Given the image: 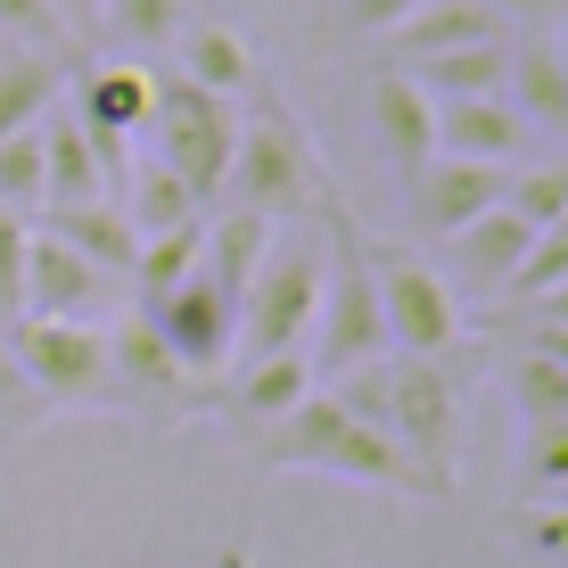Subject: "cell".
Listing matches in <instances>:
<instances>
[{
  "instance_id": "cell-1",
  "label": "cell",
  "mask_w": 568,
  "mask_h": 568,
  "mask_svg": "<svg viewBox=\"0 0 568 568\" xmlns=\"http://www.w3.org/2000/svg\"><path fill=\"white\" fill-rule=\"evenodd\" d=\"M247 462H256V469H305V478H346V486L404 495V503H445L437 486H428L420 469L404 462V445L387 437V428L346 420L338 404L322 396V387H313V396H305L281 428H264V437L247 445Z\"/></svg>"
},
{
  "instance_id": "cell-2",
  "label": "cell",
  "mask_w": 568,
  "mask_h": 568,
  "mask_svg": "<svg viewBox=\"0 0 568 568\" xmlns=\"http://www.w3.org/2000/svg\"><path fill=\"white\" fill-rule=\"evenodd\" d=\"M223 199L240 214H264V223H305L313 206L329 199V165L313 149V132L297 124L288 91L264 83L247 91V115H240V141H231V173H223Z\"/></svg>"
},
{
  "instance_id": "cell-3",
  "label": "cell",
  "mask_w": 568,
  "mask_h": 568,
  "mask_svg": "<svg viewBox=\"0 0 568 568\" xmlns=\"http://www.w3.org/2000/svg\"><path fill=\"white\" fill-rule=\"evenodd\" d=\"M363 272H371V297H379V322H387V355L445 363L462 379L469 322H462V297L445 288V272L413 256L404 240H371V231H363Z\"/></svg>"
},
{
  "instance_id": "cell-4",
  "label": "cell",
  "mask_w": 568,
  "mask_h": 568,
  "mask_svg": "<svg viewBox=\"0 0 568 568\" xmlns=\"http://www.w3.org/2000/svg\"><path fill=\"white\" fill-rule=\"evenodd\" d=\"M313 313H322V240L305 223H281L240 297V329H231V363H264V355H305L313 346Z\"/></svg>"
},
{
  "instance_id": "cell-5",
  "label": "cell",
  "mask_w": 568,
  "mask_h": 568,
  "mask_svg": "<svg viewBox=\"0 0 568 568\" xmlns=\"http://www.w3.org/2000/svg\"><path fill=\"white\" fill-rule=\"evenodd\" d=\"M387 437L404 445V462L454 503L462 454H469V413H462V379L445 363H404L396 355V404H387Z\"/></svg>"
},
{
  "instance_id": "cell-6",
  "label": "cell",
  "mask_w": 568,
  "mask_h": 568,
  "mask_svg": "<svg viewBox=\"0 0 568 568\" xmlns=\"http://www.w3.org/2000/svg\"><path fill=\"white\" fill-rule=\"evenodd\" d=\"M9 355H17V371H26L33 404L115 413V379H108V329H100V322H42V313H17V322H9Z\"/></svg>"
},
{
  "instance_id": "cell-7",
  "label": "cell",
  "mask_w": 568,
  "mask_h": 568,
  "mask_svg": "<svg viewBox=\"0 0 568 568\" xmlns=\"http://www.w3.org/2000/svg\"><path fill=\"white\" fill-rule=\"evenodd\" d=\"M108 379H115V413H132L141 428H190L199 413H214V387L173 363L149 313H124L108 329Z\"/></svg>"
},
{
  "instance_id": "cell-8",
  "label": "cell",
  "mask_w": 568,
  "mask_h": 568,
  "mask_svg": "<svg viewBox=\"0 0 568 568\" xmlns=\"http://www.w3.org/2000/svg\"><path fill=\"white\" fill-rule=\"evenodd\" d=\"M149 132H156V165L182 173V182L199 190V206L223 199L231 141H240V108L214 100V91H199V83H182V74H156V115H149Z\"/></svg>"
},
{
  "instance_id": "cell-9",
  "label": "cell",
  "mask_w": 568,
  "mask_h": 568,
  "mask_svg": "<svg viewBox=\"0 0 568 568\" xmlns=\"http://www.w3.org/2000/svg\"><path fill=\"white\" fill-rule=\"evenodd\" d=\"M149 115H156V74L141 58H100V67H83V83H74V124L100 149L108 190H115V173L132 165V141L149 132Z\"/></svg>"
},
{
  "instance_id": "cell-10",
  "label": "cell",
  "mask_w": 568,
  "mask_h": 568,
  "mask_svg": "<svg viewBox=\"0 0 568 568\" xmlns=\"http://www.w3.org/2000/svg\"><path fill=\"white\" fill-rule=\"evenodd\" d=\"M141 313L156 322V338L173 346V363H182L190 379L223 387V371H231V329H240V305H231L223 288L206 281V272H190L182 288H165V297L141 305Z\"/></svg>"
},
{
  "instance_id": "cell-11",
  "label": "cell",
  "mask_w": 568,
  "mask_h": 568,
  "mask_svg": "<svg viewBox=\"0 0 568 568\" xmlns=\"http://www.w3.org/2000/svg\"><path fill=\"white\" fill-rule=\"evenodd\" d=\"M305 396H313V363H305V355L231 363V371H223V387H214V420H223L240 445H256L264 428H281Z\"/></svg>"
},
{
  "instance_id": "cell-12",
  "label": "cell",
  "mask_w": 568,
  "mask_h": 568,
  "mask_svg": "<svg viewBox=\"0 0 568 568\" xmlns=\"http://www.w3.org/2000/svg\"><path fill=\"white\" fill-rule=\"evenodd\" d=\"M527 247H536V231H527L511 206H486L478 223H462L454 240H445V288H454V297L462 288L469 297H511Z\"/></svg>"
},
{
  "instance_id": "cell-13",
  "label": "cell",
  "mask_w": 568,
  "mask_h": 568,
  "mask_svg": "<svg viewBox=\"0 0 568 568\" xmlns=\"http://www.w3.org/2000/svg\"><path fill=\"white\" fill-rule=\"evenodd\" d=\"M404 199H413V231L445 247L462 223H478L486 206H503V173L495 165H462V156H428V165L404 173Z\"/></svg>"
},
{
  "instance_id": "cell-14",
  "label": "cell",
  "mask_w": 568,
  "mask_h": 568,
  "mask_svg": "<svg viewBox=\"0 0 568 568\" xmlns=\"http://www.w3.org/2000/svg\"><path fill=\"white\" fill-rule=\"evenodd\" d=\"M363 108H371V141H379V156L396 173H413V165L437 156V100H428L404 67H371Z\"/></svg>"
},
{
  "instance_id": "cell-15",
  "label": "cell",
  "mask_w": 568,
  "mask_h": 568,
  "mask_svg": "<svg viewBox=\"0 0 568 568\" xmlns=\"http://www.w3.org/2000/svg\"><path fill=\"white\" fill-rule=\"evenodd\" d=\"M437 156L519 173L536 156V132L511 115V100H437Z\"/></svg>"
},
{
  "instance_id": "cell-16",
  "label": "cell",
  "mask_w": 568,
  "mask_h": 568,
  "mask_svg": "<svg viewBox=\"0 0 568 568\" xmlns=\"http://www.w3.org/2000/svg\"><path fill=\"white\" fill-rule=\"evenodd\" d=\"M173 74H182V83H199V91H214V100H231V108L264 83L256 42H247L240 26H223V17H190V26L173 33Z\"/></svg>"
},
{
  "instance_id": "cell-17",
  "label": "cell",
  "mask_w": 568,
  "mask_h": 568,
  "mask_svg": "<svg viewBox=\"0 0 568 568\" xmlns=\"http://www.w3.org/2000/svg\"><path fill=\"white\" fill-rule=\"evenodd\" d=\"M100 297H108V272H91L58 231H33L26 240V313H42V322H91Z\"/></svg>"
},
{
  "instance_id": "cell-18",
  "label": "cell",
  "mask_w": 568,
  "mask_h": 568,
  "mask_svg": "<svg viewBox=\"0 0 568 568\" xmlns=\"http://www.w3.org/2000/svg\"><path fill=\"white\" fill-rule=\"evenodd\" d=\"M115 214L132 223V240H173V231H199L206 223V206H199V190L182 182V173H165L156 156H132L124 173H115Z\"/></svg>"
},
{
  "instance_id": "cell-19",
  "label": "cell",
  "mask_w": 568,
  "mask_h": 568,
  "mask_svg": "<svg viewBox=\"0 0 568 568\" xmlns=\"http://www.w3.org/2000/svg\"><path fill=\"white\" fill-rule=\"evenodd\" d=\"M462 42H511V26L495 17V0H420L396 33H387V67H413V58H437V50H462Z\"/></svg>"
},
{
  "instance_id": "cell-20",
  "label": "cell",
  "mask_w": 568,
  "mask_h": 568,
  "mask_svg": "<svg viewBox=\"0 0 568 568\" xmlns=\"http://www.w3.org/2000/svg\"><path fill=\"white\" fill-rule=\"evenodd\" d=\"M108 199V165L91 149V132L74 124V108H50L42 115V206H100Z\"/></svg>"
},
{
  "instance_id": "cell-21",
  "label": "cell",
  "mask_w": 568,
  "mask_h": 568,
  "mask_svg": "<svg viewBox=\"0 0 568 568\" xmlns=\"http://www.w3.org/2000/svg\"><path fill=\"white\" fill-rule=\"evenodd\" d=\"M503 100L527 132H568V67L552 50V33H527L511 50V74H503Z\"/></svg>"
},
{
  "instance_id": "cell-22",
  "label": "cell",
  "mask_w": 568,
  "mask_h": 568,
  "mask_svg": "<svg viewBox=\"0 0 568 568\" xmlns=\"http://www.w3.org/2000/svg\"><path fill=\"white\" fill-rule=\"evenodd\" d=\"M272 231H281V223H264V214H240V206H223V214H214V223L199 231V272H206L214 288H223L231 305L247 297V281H256Z\"/></svg>"
},
{
  "instance_id": "cell-23",
  "label": "cell",
  "mask_w": 568,
  "mask_h": 568,
  "mask_svg": "<svg viewBox=\"0 0 568 568\" xmlns=\"http://www.w3.org/2000/svg\"><path fill=\"white\" fill-rule=\"evenodd\" d=\"M58 100H67V58L58 50H0V141L33 132Z\"/></svg>"
},
{
  "instance_id": "cell-24",
  "label": "cell",
  "mask_w": 568,
  "mask_h": 568,
  "mask_svg": "<svg viewBox=\"0 0 568 568\" xmlns=\"http://www.w3.org/2000/svg\"><path fill=\"white\" fill-rule=\"evenodd\" d=\"M413 83L428 100H503V74H511V42H462L437 58H413Z\"/></svg>"
},
{
  "instance_id": "cell-25",
  "label": "cell",
  "mask_w": 568,
  "mask_h": 568,
  "mask_svg": "<svg viewBox=\"0 0 568 568\" xmlns=\"http://www.w3.org/2000/svg\"><path fill=\"white\" fill-rule=\"evenodd\" d=\"M50 231H58V240H67L91 272H108V281H132V256H141V240H132V223L115 214V199H100V206H58Z\"/></svg>"
},
{
  "instance_id": "cell-26",
  "label": "cell",
  "mask_w": 568,
  "mask_h": 568,
  "mask_svg": "<svg viewBox=\"0 0 568 568\" xmlns=\"http://www.w3.org/2000/svg\"><path fill=\"white\" fill-rule=\"evenodd\" d=\"M503 387H511L519 428H536V420H568V371H560V363L519 355V363H503Z\"/></svg>"
},
{
  "instance_id": "cell-27",
  "label": "cell",
  "mask_w": 568,
  "mask_h": 568,
  "mask_svg": "<svg viewBox=\"0 0 568 568\" xmlns=\"http://www.w3.org/2000/svg\"><path fill=\"white\" fill-rule=\"evenodd\" d=\"M503 206H511L527 231H552L568 214V165H519V173H503Z\"/></svg>"
},
{
  "instance_id": "cell-28",
  "label": "cell",
  "mask_w": 568,
  "mask_h": 568,
  "mask_svg": "<svg viewBox=\"0 0 568 568\" xmlns=\"http://www.w3.org/2000/svg\"><path fill=\"white\" fill-rule=\"evenodd\" d=\"M322 396L338 404L346 420H363V428H387V404H396V355H387V363H355V371H338V379H329Z\"/></svg>"
},
{
  "instance_id": "cell-29",
  "label": "cell",
  "mask_w": 568,
  "mask_h": 568,
  "mask_svg": "<svg viewBox=\"0 0 568 568\" xmlns=\"http://www.w3.org/2000/svg\"><path fill=\"white\" fill-rule=\"evenodd\" d=\"M206 231V223H199ZM199 231H173V240H141V256H132V288H141V305H156L165 288H182L190 272H199Z\"/></svg>"
},
{
  "instance_id": "cell-30",
  "label": "cell",
  "mask_w": 568,
  "mask_h": 568,
  "mask_svg": "<svg viewBox=\"0 0 568 568\" xmlns=\"http://www.w3.org/2000/svg\"><path fill=\"white\" fill-rule=\"evenodd\" d=\"M100 17H108L115 42L156 50V42H173V33L190 26V0H100Z\"/></svg>"
},
{
  "instance_id": "cell-31",
  "label": "cell",
  "mask_w": 568,
  "mask_h": 568,
  "mask_svg": "<svg viewBox=\"0 0 568 568\" xmlns=\"http://www.w3.org/2000/svg\"><path fill=\"white\" fill-rule=\"evenodd\" d=\"M74 17L58 0H0V50H58L67 58Z\"/></svg>"
},
{
  "instance_id": "cell-32",
  "label": "cell",
  "mask_w": 568,
  "mask_h": 568,
  "mask_svg": "<svg viewBox=\"0 0 568 568\" xmlns=\"http://www.w3.org/2000/svg\"><path fill=\"white\" fill-rule=\"evenodd\" d=\"M0 206H9V214H33V206H42V124L0 141Z\"/></svg>"
},
{
  "instance_id": "cell-33",
  "label": "cell",
  "mask_w": 568,
  "mask_h": 568,
  "mask_svg": "<svg viewBox=\"0 0 568 568\" xmlns=\"http://www.w3.org/2000/svg\"><path fill=\"white\" fill-rule=\"evenodd\" d=\"M519 486H568V420H536L519 437Z\"/></svg>"
},
{
  "instance_id": "cell-34",
  "label": "cell",
  "mask_w": 568,
  "mask_h": 568,
  "mask_svg": "<svg viewBox=\"0 0 568 568\" xmlns=\"http://www.w3.org/2000/svg\"><path fill=\"white\" fill-rule=\"evenodd\" d=\"M560 281H568V214H560L552 231H536V247H527L511 297H544V288H560Z\"/></svg>"
},
{
  "instance_id": "cell-35",
  "label": "cell",
  "mask_w": 568,
  "mask_h": 568,
  "mask_svg": "<svg viewBox=\"0 0 568 568\" xmlns=\"http://www.w3.org/2000/svg\"><path fill=\"white\" fill-rule=\"evenodd\" d=\"M26 240H33V223L0 206V322L26 313Z\"/></svg>"
},
{
  "instance_id": "cell-36",
  "label": "cell",
  "mask_w": 568,
  "mask_h": 568,
  "mask_svg": "<svg viewBox=\"0 0 568 568\" xmlns=\"http://www.w3.org/2000/svg\"><path fill=\"white\" fill-rule=\"evenodd\" d=\"M503 527H511V536H519V544H527L536 560L568 568V503H536V511H511Z\"/></svg>"
},
{
  "instance_id": "cell-37",
  "label": "cell",
  "mask_w": 568,
  "mask_h": 568,
  "mask_svg": "<svg viewBox=\"0 0 568 568\" xmlns=\"http://www.w3.org/2000/svg\"><path fill=\"white\" fill-rule=\"evenodd\" d=\"M413 9H420V0H329L338 33H355V42H387V33H396Z\"/></svg>"
},
{
  "instance_id": "cell-38",
  "label": "cell",
  "mask_w": 568,
  "mask_h": 568,
  "mask_svg": "<svg viewBox=\"0 0 568 568\" xmlns=\"http://www.w3.org/2000/svg\"><path fill=\"white\" fill-rule=\"evenodd\" d=\"M42 404H33V387H26V371H17L9 355V329H0V420H33Z\"/></svg>"
},
{
  "instance_id": "cell-39",
  "label": "cell",
  "mask_w": 568,
  "mask_h": 568,
  "mask_svg": "<svg viewBox=\"0 0 568 568\" xmlns=\"http://www.w3.org/2000/svg\"><path fill=\"white\" fill-rule=\"evenodd\" d=\"M527 355H544V363L568 371V322H544V313H536V329H527Z\"/></svg>"
},
{
  "instance_id": "cell-40",
  "label": "cell",
  "mask_w": 568,
  "mask_h": 568,
  "mask_svg": "<svg viewBox=\"0 0 568 568\" xmlns=\"http://www.w3.org/2000/svg\"><path fill=\"white\" fill-rule=\"evenodd\" d=\"M552 9H560V0H495L503 26H511V17H552Z\"/></svg>"
},
{
  "instance_id": "cell-41",
  "label": "cell",
  "mask_w": 568,
  "mask_h": 568,
  "mask_svg": "<svg viewBox=\"0 0 568 568\" xmlns=\"http://www.w3.org/2000/svg\"><path fill=\"white\" fill-rule=\"evenodd\" d=\"M527 305H536L544 322H568V281H560V288H544V297H527Z\"/></svg>"
},
{
  "instance_id": "cell-42",
  "label": "cell",
  "mask_w": 568,
  "mask_h": 568,
  "mask_svg": "<svg viewBox=\"0 0 568 568\" xmlns=\"http://www.w3.org/2000/svg\"><path fill=\"white\" fill-rule=\"evenodd\" d=\"M58 9H67V17H91V9H100V0H58Z\"/></svg>"
},
{
  "instance_id": "cell-43",
  "label": "cell",
  "mask_w": 568,
  "mask_h": 568,
  "mask_svg": "<svg viewBox=\"0 0 568 568\" xmlns=\"http://www.w3.org/2000/svg\"><path fill=\"white\" fill-rule=\"evenodd\" d=\"M552 50H560V67H568V33H552Z\"/></svg>"
},
{
  "instance_id": "cell-44",
  "label": "cell",
  "mask_w": 568,
  "mask_h": 568,
  "mask_svg": "<svg viewBox=\"0 0 568 568\" xmlns=\"http://www.w3.org/2000/svg\"><path fill=\"white\" fill-rule=\"evenodd\" d=\"M0 329H9V322H0Z\"/></svg>"
}]
</instances>
